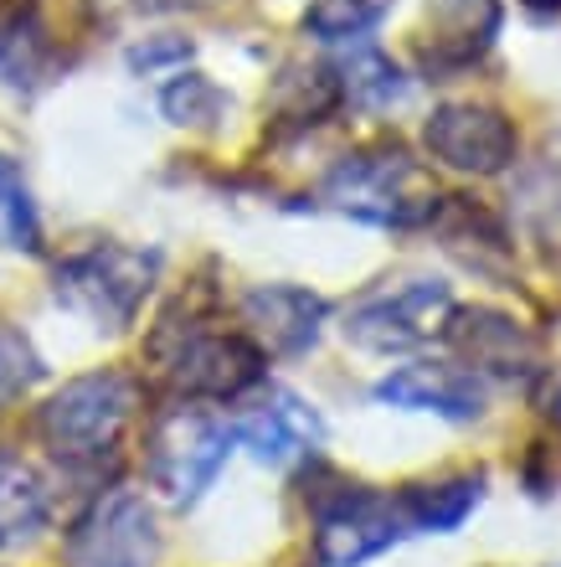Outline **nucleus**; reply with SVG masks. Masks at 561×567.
I'll return each mask as SVG.
<instances>
[{"label":"nucleus","mask_w":561,"mask_h":567,"mask_svg":"<svg viewBox=\"0 0 561 567\" xmlns=\"http://www.w3.org/2000/svg\"><path fill=\"white\" fill-rule=\"evenodd\" d=\"M423 145L438 165L458 176H500L516 165V124L485 104H444L423 124Z\"/></svg>","instance_id":"nucleus-8"},{"label":"nucleus","mask_w":561,"mask_h":567,"mask_svg":"<svg viewBox=\"0 0 561 567\" xmlns=\"http://www.w3.org/2000/svg\"><path fill=\"white\" fill-rule=\"evenodd\" d=\"M52 516L46 485L37 480L31 464H21L15 454H0V553L27 547Z\"/></svg>","instance_id":"nucleus-15"},{"label":"nucleus","mask_w":561,"mask_h":567,"mask_svg":"<svg viewBox=\"0 0 561 567\" xmlns=\"http://www.w3.org/2000/svg\"><path fill=\"white\" fill-rule=\"evenodd\" d=\"M242 315L273 357H304L320 341L330 305L310 289H299V284H258L242 295Z\"/></svg>","instance_id":"nucleus-11"},{"label":"nucleus","mask_w":561,"mask_h":567,"mask_svg":"<svg viewBox=\"0 0 561 567\" xmlns=\"http://www.w3.org/2000/svg\"><path fill=\"white\" fill-rule=\"evenodd\" d=\"M155 274H160V254L98 243V248H83V254L58 264V299L73 305L77 315H89L93 326L118 330L145 305Z\"/></svg>","instance_id":"nucleus-3"},{"label":"nucleus","mask_w":561,"mask_h":567,"mask_svg":"<svg viewBox=\"0 0 561 567\" xmlns=\"http://www.w3.org/2000/svg\"><path fill=\"white\" fill-rule=\"evenodd\" d=\"M444 336L469 357V372H495V377H516V372H531L536 361V341L526 330L510 320V315H495V310H448L444 320Z\"/></svg>","instance_id":"nucleus-13"},{"label":"nucleus","mask_w":561,"mask_h":567,"mask_svg":"<svg viewBox=\"0 0 561 567\" xmlns=\"http://www.w3.org/2000/svg\"><path fill=\"white\" fill-rule=\"evenodd\" d=\"M413 537L402 495L366 491V485H340L330 495H314V557L320 567H361Z\"/></svg>","instance_id":"nucleus-5"},{"label":"nucleus","mask_w":561,"mask_h":567,"mask_svg":"<svg viewBox=\"0 0 561 567\" xmlns=\"http://www.w3.org/2000/svg\"><path fill=\"white\" fill-rule=\"evenodd\" d=\"M165 382L186 398H242L263 377V346L237 330H191L176 341H155Z\"/></svg>","instance_id":"nucleus-6"},{"label":"nucleus","mask_w":561,"mask_h":567,"mask_svg":"<svg viewBox=\"0 0 561 567\" xmlns=\"http://www.w3.org/2000/svg\"><path fill=\"white\" fill-rule=\"evenodd\" d=\"M0 248L11 254H37L42 248V217L31 202V186L21 165L0 155Z\"/></svg>","instance_id":"nucleus-18"},{"label":"nucleus","mask_w":561,"mask_h":567,"mask_svg":"<svg viewBox=\"0 0 561 567\" xmlns=\"http://www.w3.org/2000/svg\"><path fill=\"white\" fill-rule=\"evenodd\" d=\"M485 501V475H458V480H438V485H417L402 495L407 526L413 532H454L469 522V511Z\"/></svg>","instance_id":"nucleus-16"},{"label":"nucleus","mask_w":561,"mask_h":567,"mask_svg":"<svg viewBox=\"0 0 561 567\" xmlns=\"http://www.w3.org/2000/svg\"><path fill=\"white\" fill-rule=\"evenodd\" d=\"M42 357L31 351V341L21 330L0 326V408L15 403V398H27L37 382H42Z\"/></svg>","instance_id":"nucleus-21"},{"label":"nucleus","mask_w":561,"mask_h":567,"mask_svg":"<svg viewBox=\"0 0 561 567\" xmlns=\"http://www.w3.org/2000/svg\"><path fill=\"white\" fill-rule=\"evenodd\" d=\"M160 526L145 495L108 491L67 537V567H155Z\"/></svg>","instance_id":"nucleus-7"},{"label":"nucleus","mask_w":561,"mask_h":567,"mask_svg":"<svg viewBox=\"0 0 561 567\" xmlns=\"http://www.w3.org/2000/svg\"><path fill=\"white\" fill-rule=\"evenodd\" d=\"M232 423L207 413V408H176L165 413L149 433V480L170 506H191L201 501L211 480L222 475L227 454H232Z\"/></svg>","instance_id":"nucleus-4"},{"label":"nucleus","mask_w":561,"mask_h":567,"mask_svg":"<svg viewBox=\"0 0 561 567\" xmlns=\"http://www.w3.org/2000/svg\"><path fill=\"white\" fill-rule=\"evenodd\" d=\"M232 439L248 449L258 464L283 470V464H294V460H304V454H314V444H320V419H314L299 398L279 392L273 403L242 413V419L232 423Z\"/></svg>","instance_id":"nucleus-12"},{"label":"nucleus","mask_w":561,"mask_h":567,"mask_svg":"<svg viewBox=\"0 0 561 567\" xmlns=\"http://www.w3.org/2000/svg\"><path fill=\"white\" fill-rule=\"evenodd\" d=\"M325 202L376 227H417L428 223L444 196L428 186L423 165L402 150H371L345 155L325 181Z\"/></svg>","instance_id":"nucleus-1"},{"label":"nucleus","mask_w":561,"mask_h":567,"mask_svg":"<svg viewBox=\"0 0 561 567\" xmlns=\"http://www.w3.org/2000/svg\"><path fill=\"white\" fill-rule=\"evenodd\" d=\"M448 320V284L413 279L402 289L361 299L345 320V336L366 351H407V346L438 336Z\"/></svg>","instance_id":"nucleus-9"},{"label":"nucleus","mask_w":561,"mask_h":567,"mask_svg":"<svg viewBox=\"0 0 561 567\" xmlns=\"http://www.w3.org/2000/svg\"><path fill=\"white\" fill-rule=\"evenodd\" d=\"M139 388L124 372H89L73 377L52 403L37 413V433L58 460H98L118 444V433L129 423Z\"/></svg>","instance_id":"nucleus-2"},{"label":"nucleus","mask_w":561,"mask_h":567,"mask_svg":"<svg viewBox=\"0 0 561 567\" xmlns=\"http://www.w3.org/2000/svg\"><path fill=\"white\" fill-rule=\"evenodd\" d=\"M428 31L433 42L423 52L433 73L438 68H469L500 31V6L495 0H433L428 11Z\"/></svg>","instance_id":"nucleus-14"},{"label":"nucleus","mask_w":561,"mask_h":567,"mask_svg":"<svg viewBox=\"0 0 561 567\" xmlns=\"http://www.w3.org/2000/svg\"><path fill=\"white\" fill-rule=\"evenodd\" d=\"M340 93L351 99L355 109H392L407 93V78H402V68L386 52H376V47H361V52H351V58L340 62Z\"/></svg>","instance_id":"nucleus-17"},{"label":"nucleus","mask_w":561,"mask_h":567,"mask_svg":"<svg viewBox=\"0 0 561 567\" xmlns=\"http://www.w3.org/2000/svg\"><path fill=\"white\" fill-rule=\"evenodd\" d=\"M160 109L176 124H217L222 120V109H227V93L217 89L211 78H201V73H180V78L165 83Z\"/></svg>","instance_id":"nucleus-19"},{"label":"nucleus","mask_w":561,"mask_h":567,"mask_svg":"<svg viewBox=\"0 0 561 567\" xmlns=\"http://www.w3.org/2000/svg\"><path fill=\"white\" fill-rule=\"evenodd\" d=\"M376 21H382V0H320V6H310V16H304V27H310L320 42H355V37H366Z\"/></svg>","instance_id":"nucleus-20"},{"label":"nucleus","mask_w":561,"mask_h":567,"mask_svg":"<svg viewBox=\"0 0 561 567\" xmlns=\"http://www.w3.org/2000/svg\"><path fill=\"white\" fill-rule=\"evenodd\" d=\"M376 403L407 408V413H438L448 423H474L485 413V382L469 367H397L376 382Z\"/></svg>","instance_id":"nucleus-10"}]
</instances>
